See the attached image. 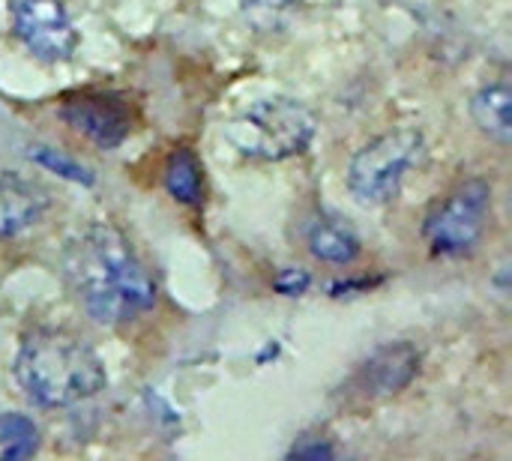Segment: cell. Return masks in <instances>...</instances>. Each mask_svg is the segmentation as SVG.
Wrapping results in <instances>:
<instances>
[{"label":"cell","instance_id":"3","mask_svg":"<svg viewBox=\"0 0 512 461\" xmlns=\"http://www.w3.org/2000/svg\"><path fill=\"white\" fill-rule=\"evenodd\" d=\"M315 129L318 120L303 102L288 96H273V99H258L246 111H240L225 126V138L243 156L282 162L300 156L312 144Z\"/></svg>","mask_w":512,"mask_h":461},{"label":"cell","instance_id":"10","mask_svg":"<svg viewBox=\"0 0 512 461\" xmlns=\"http://www.w3.org/2000/svg\"><path fill=\"white\" fill-rule=\"evenodd\" d=\"M471 117L477 129L495 141L498 147H510L512 141V90L507 78L480 87L471 99Z\"/></svg>","mask_w":512,"mask_h":461},{"label":"cell","instance_id":"8","mask_svg":"<svg viewBox=\"0 0 512 461\" xmlns=\"http://www.w3.org/2000/svg\"><path fill=\"white\" fill-rule=\"evenodd\" d=\"M417 372H420L417 348L408 342H399V345H387L375 351L354 375V387L366 399H387V396L402 393L414 381Z\"/></svg>","mask_w":512,"mask_h":461},{"label":"cell","instance_id":"6","mask_svg":"<svg viewBox=\"0 0 512 461\" xmlns=\"http://www.w3.org/2000/svg\"><path fill=\"white\" fill-rule=\"evenodd\" d=\"M9 15L15 36L36 60H72L78 48V30L60 0H9Z\"/></svg>","mask_w":512,"mask_h":461},{"label":"cell","instance_id":"16","mask_svg":"<svg viewBox=\"0 0 512 461\" xmlns=\"http://www.w3.org/2000/svg\"><path fill=\"white\" fill-rule=\"evenodd\" d=\"M336 450L327 441H306L291 450V459H333Z\"/></svg>","mask_w":512,"mask_h":461},{"label":"cell","instance_id":"13","mask_svg":"<svg viewBox=\"0 0 512 461\" xmlns=\"http://www.w3.org/2000/svg\"><path fill=\"white\" fill-rule=\"evenodd\" d=\"M39 426L24 414H0V461H21L39 453Z\"/></svg>","mask_w":512,"mask_h":461},{"label":"cell","instance_id":"4","mask_svg":"<svg viewBox=\"0 0 512 461\" xmlns=\"http://www.w3.org/2000/svg\"><path fill=\"white\" fill-rule=\"evenodd\" d=\"M423 156L417 129H393L363 144L348 165V189L366 207H384L399 198L408 171Z\"/></svg>","mask_w":512,"mask_h":461},{"label":"cell","instance_id":"5","mask_svg":"<svg viewBox=\"0 0 512 461\" xmlns=\"http://www.w3.org/2000/svg\"><path fill=\"white\" fill-rule=\"evenodd\" d=\"M492 216V186L480 177L459 183L423 225V237L435 255H468L486 234Z\"/></svg>","mask_w":512,"mask_h":461},{"label":"cell","instance_id":"15","mask_svg":"<svg viewBox=\"0 0 512 461\" xmlns=\"http://www.w3.org/2000/svg\"><path fill=\"white\" fill-rule=\"evenodd\" d=\"M309 285H312V276H309L306 270H282V273L276 276V282H273V288H276L279 294H285V297H297V294H303Z\"/></svg>","mask_w":512,"mask_h":461},{"label":"cell","instance_id":"12","mask_svg":"<svg viewBox=\"0 0 512 461\" xmlns=\"http://www.w3.org/2000/svg\"><path fill=\"white\" fill-rule=\"evenodd\" d=\"M165 189L180 204H189V207L201 204V189H204L201 162L189 147H180V150H174L168 156V162H165Z\"/></svg>","mask_w":512,"mask_h":461},{"label":"cell","instance_id":"17","mask_svg":"<svg viewBox=\"0 0 512 461\" xmlns=\"http://www.w3.org/2000/svg\"><path fill=\"white\" fill-rule=\"evenodd\" d=\"M246 6H261V9H285L297 0H243Z\"/></svg>","mask_w":512,"mask_h":461},{"label":"cell","instance_id":"7","mask_svg":"<svg viewBox=\"0 0 512 461\" xmlns=\"http://www.w3.org/2000/svg\"><path fill=\"white\" fill-rule=\"evenodd\" d=\"M60 117L102 150L120 147L132 132V111L114 93H78L60 105Z\"/></svg>","mask_w":512,"mask_h":461},{"label":"cell","instance_id":"2","mask_svg":"<svg viewBox=\"0 0 512 461\" xmlns=\"http://www.w3.org/2000/svg\"><path fill=\"white\" fill-rule=\"evenodd\" d=\"M15 381L39 408H69L105 390L108 372L99 354L69 330H33L15 357Z\"/></svg>","mask_w":512,"mask_h":461},{"label":"cell","instance_id":"11","mask_svg":"<svg viewBox=\"0 0 512 461\" xmlns=\"http://www.w3.org/2000/svg\"><path fill=\"white\" fill-rule=\"evenodd\" d=\"M306 243H309V252L324 261V264H333V267H345V264H354L363 252V243L357 237V231L345 222V219H336V216H321L309 225V234H306Z\"/></svg>","mask_w":512,"mask_h":461},{"label":"cell","instance_id":"9","mask_svg":"<svg viewBox=\"0 0 512 461\" xmlns=\"http://www.w3.org/2000/svg\"><path fill=\"white\" fill-rule=\"evenodd\" d=\"M51 195L42 183L21 177L18 171L0 174V240L18 237L42 222Z\"/></svg>","mask_w":512,"mask_h":461},{"label":"cell","instance_id":"1","mask_svg":"<svg viewBox=\"0 0 512 461\" xmlns=\"http://www.w3.org/2000/svg\"><path fill=\"white\" fill-rule=\"evenodd\" d=\"M63 279L81 309L105 327H120L153 309L156 282L126 234L108 222L81 228L60 255Z\"/></svg>","mask_w":512,"mask_h":461},{"label":"cell","instance_id":"14","mask_svg":"<svg viewBox=\"0 0 512 461\" xmlns=\"http://www.w3.org/2000/svg\"><path fill=\"white\" fill-rule=\"evenodd\" d=\"M30 159L39 162L42 168H48V171L66 177V180H75V183H84V186L93 183V174H90L84 165H78V162H72L69 156H63L60 150H51V147L36 144V147H30Z\"/></svg>","mask_w":512,"mask_h":461}]
</instances>
